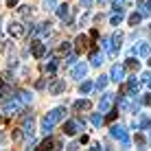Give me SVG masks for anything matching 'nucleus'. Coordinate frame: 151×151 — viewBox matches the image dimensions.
<instances>
[{
	"mask_svg": "<svg viewBox=\"0 0 151 151\" xmlns=\"http://www.w3.org/2000/svg\"><path fill=\"white\" fill-rule=\"evenodd\" d=\"M64 114H66L64 107H55V110H50L44 118H42V132H44L46 136H48V134L53 132V127L61 121V118H64Z\"/></svg>",
	"mask_w": 151,
	"mask_h": 151,
	"instance_id": "f257e3e1",
	"label": "nucleus"
},
{
	"mask_svg": "<svg viewBox=\"0 0 151 151\" xmlns=\"http://www.w3.org/2000/svg\"><path fill=\"white\" fill-rule=\"evenodd\" d=\"M110 134H112V138H116L118 142H123V145H125V147L129 145V134H127V129H125L123 125H112Z\"/></svg>",
	"mask_w": 151,
	"mask_h": 151,
	"instance_id": "f03ea898",
	"label": "nucleus"
},
{
	"mask_svg": "<svg viewBox=\"0 0 151 151\" xmlns=\"http://www.w3.org/2000/svg\"><path fill=\"white\" fill-rule=\"evenodd\" d=\"M24 103L20 101V99H7V101H2V112L4 114H18L22 110Z\"/></svg>",
	"mask_w": 151,
	"mask_h": 151,
	"instance_id": "7ed1b4c3",
	"label": "nucleus"
},
{
	"mask_svg": "<svg viewBox=\"0 0 151 151\" xmlns=\"http://www.w3.org/2000/svg\"><path fill=\"white\" fill-rule=\"evenodd\" d=\"M79 129H83V121H79V118H72V121H68L64 125V134L66 136H75Z\"/></svg>",
	"mask_w": 151,
	"mask_h": 151,
	"instance_id": "20e7f679",
	"label": "nucleus"
},
{
	"mask_svg": "<svg viewBox=\"0 0 151 151\" xmlns=\"http://www.w3.org/2000/svg\"><path fill=\"white\" fill-rule=\"evenodd\" d=\"M7 33L11 35V37L15 40H20V37H24V33H27V29H24V24H20V22H11L7 27Z\"/></svg>",
	"mask_w": 151,
	"mask_h": 151,
	"instance_id": "39448f33",
	"label": "nucleus"
},
{
	"mask_svg": "<svg viewBox=\"0 0 151 151\" xmlns=\"http://www.w3.org/2000/svg\"><path fill=\"white\" fill-rule=\"evenodd\" d=\"M88 48H94V46L90 44V40H88V35H79V37L75 40V50L77 53H86Z\"/></svg>",
	"mask_w": 151,
	"mask_h": 151,
	"instance_id": "423d86ee",
	"label": "nucleus"
},
{
	"mask_svg": "<svg viewBox=\"0 0 151 151\" xmlns=\"http://www.w3.org/2000/svg\"><path fill=\"white\" fill-rule=\"evenodd\" d=\"M114 94H110V92H107V94H103L101 96V101H99V112H110L112 110V103H114Z\"/></svg>",
	"mask_w": 151,
	"mask_h": 151,
	"instance_id": "0eeeda50",
	"label": "nucleus"
},
{
	"mask_svg": "<svg viewBox=\"0 0 151 151\" xmlns=\"http://www.w3.org/2000/svg\"><path fill=\"white\" fill-rule=\"evenodd\" d=\"M86 72H88V66L79 61V64H75V66H72L70 77H72V79H83V77H86Z\"/></svg>",
	"mask_w": 151,
	"mask_h": 151,
	"instance_id": "6e6552de",
	"label": "nucleus"
},
{
	"mask_svg": "<svg viewBox=\"0 0 151 151\" xmlns=\"http://www.w3.org/2000/svg\"><path fill=\"white\" fill-rule=\"evenodd\" d=\"M110 77H112V81L114 83H121L125 79V66H112V72H110Z\"/></svg>",
	"mask_w": 151,
	"mask_h": 151,
	"instance_id": "1a4fd4ad",
	"label": "nucleus"
},
{
	"mask_svg": "<svg viewBox=\"0 0 151 151\" xmlns=\"http://www.w3.org/2000/svg\"><path fill=\"white\" fill-rule=\"evenodd\" d=\"M31 53H33L35 59H42V57L46 55V44H42V42H33V44H31Z\"/></svg>",
	"mask_w": 151,
	"mask_h": 151,
	"instance_id": "9d476101",
	"label": "nucleus"
},
{
	"mask_svg": "<svg viewBox=\"0 0 151 151\" xmlns=\"http://www.w3.org/2000/svg\"><path fill=\"white\" fill-rule=\"evenodd\" d=\"M121 42H123V33H114L112 35V48H110L112 57H116V53L121 50Z\"/></svg>",
	"mask_w": 151,
	"mask_h": 151,
	"instance_id": "9b49d317",
	"label": "nucleus"
},
{
	"mask_svg": "<svg viewBox=\"0 0 151 151\" xmlns=\"http://www.w3.org/2000/svg\"><path fill=\"white\" fill-rule=\"evenodd\" d=\"M92 53H90V64L94 66V68H99V66L103 64V53L101 50H96V48H90Z\"/></svg>",
	"mask_w": 151,
	"mask_h": 151,
	"instance_id": "f8f14e48",
	"label": "nucleus"
},
{
	"mask_svg": "<svg viewBox=\"0 0 151 151\" xmlns=\"http://www.w3.org/2000/svg\"><path fill=\"white\" fill-rule=\"evenodd\" d=\"M33 33L37 35V37H48V35H50V24H48V22H42V24H37V29H35Z\"/></svg>",
	"mask_w": 151,
	"mask_h": 151,
	"instance_id": "ddd939ff",
	"label": "nucleus"
},
{
	"mask_svg": "<svg viewBox=\"0 0 151 151\" xmlns=\"http://www.w3.org/2000/svg\"><path fill=\"white\" fill-rule=\"evenodd\" d=\"M125 88H127V92H129V94H138V88H140V81L136 79V77H129V79H127V86H125Z\"/></svg>",
	"mask_w": 151,
	"mask_h": 151,
	"instance_id": "4468645a",
	"label": "nucleus"
},
{
	"mask_svg": "<svg viewBox=\"0 0 151 151\" xmlns=\"http://www.w3.org/2000/svg\"><path fill=\"white\" fill-rule=\"evenodd\" d=\"M24 136H27V138H33L35 136V121L31 116L24 121Z\"/></svg>",
	"mask_w": 151,
	"mask_h": 151,
	"instance_id": "2eb2a0df",
	"label": "nucleus"
},
{
	"mask_svg": "<svg viewBox=\"0 0 151 151\" xmlns=\"http://www.w3.org/2000/svg\"><path fill=\"white\" fill-rule=\"evenodd\" d=\"M75 110L77 112H90L92 110V101H88V99H79V101L75 103Z\"/></svg>",
	"mask_w": 151,
	"mask_h": 151,
	"instance_id": "dca6fc26",
	"label": "nucleus"
},
{
	"mask_svg": "<svg viewBox=\"0 0 151 151\" xmlns=\"http://www.w3.org/2000/svg\"><path fill=\"white\" fill-rule=\"evenodd\" d=\"M136 55H140V57H149V55H151V46L147 44V42H138Z\"/></svg>",
	"mask_w": 151,
	"mask_h": 151,
	"instance_id": "f3484780",
	"label": "nucleus"
},
{
	"mask_svg": "<svg viewBox=\"0 0 151 151\" xmlns=\"http://www.w3.org/2000/svg\"><path fill=\"white\" fill-rule=\"evenodd\" d=\"M55 11H57V18H59V20H68V15H70V7H68V4H57Z\"/></svg>",
	"mask_w": 151,
	"mask_h": 151,
	"instance_id": "a211bd4d",
	"label": "nucleus"
},
{
	"mask_svg": "<svg viewBox=\"0 0 151 151\" xmlns=\"http://www.w3.org/2000/svg\"><path fill=\"white\" fill-rule=\"evenodd\" d=\"M64 90H66V83H64V79H57V81L53 83V86L48 88V92H50V94H59V92H64Z\"/></svg>",
	"mask_w": 151,
	"mask_h": 151,
	"instance_id": "6ab92c4d",
	"label": "nucleus"
},
{
	"mask_svg": "<svg viewBox=\"0 0 151 151\" xmlns=\"http://www.w3.org/2000/svg\"><path fill=\"white\" fill-rule=\"evenodd\" d=\"M57 147H59V145H57L50 136H46V138L40 142V149H57Z\"/></svg>",
	"mask_w": 151,
	"mask_h": 151,
	"instance_id": "aec40b11",
	"label": "nucleus"
},
{
	"mask_svg": "<svg viewBox=\"0 0 151 151\" xmlns=\"http://www.w3.org/2000/svg\"><path fill=\"white\" fill-rule=\"evenodd\" d=\"M138 66H140V64L136 61V55H132L127 61H125V70H127V68H129V70H138Z\"/></svg>",
	"mask_w": 151,
	"mask_h": 151,
	"instance_id": "412c9836",
	"label": "nucleus"
},
{
	"mask_svg": "<svg viewBox=\"0 0 151 151\" xmlns=\"http://www.w3.org/2000/svg\"><path fill=\"white\" fill-rule=\"evenodd\" d=\"M127 20H129V27H138L140 20H142V13H132Z\"/></svg>",
	"mask_w": 151,
	"mask_h": 151,
	"instance_id": "4be33fe9",
	"label": "nucleus"
},
{
	"mask_svg": "<svg viewBox=\"0 0 151 151\" xmlns=\"http://www.w3.org/2000/svg\"><path fill=\"white\" fill-rule=\"evenodd\" d=\"M107 81H110V77H105V75H103V77H99L96 83H94V88H96V90H103V88L107 86Z\"/></svg>",
	"mask_w": 151,
	"mask_h": 151,
	"instance_id": "5701e85b",
	"label": "nucleus"
},
{
	"mask_svg": "<svg viewBox=\"0 0 151 151\" xmlns=\"http://www.w3.org/2000/svg\"><path fill=\"white\" fill-rule=\"evenodd\" d=\"M121 20H123V11H116L110 18V22H112V27H118V24H121Z\"/></svg>",
	"mask_w": 151,
	"mask_h": 151,
	"instance_id": "b1692460",
	"label": "nucleus"
},
{
	"mask_svg": "<svg viewBox=\"0 0 151 151\" xmlns=\"http://www.w3.org/2000/svg\"><path fill=\"white\" fill-rule=\"evenodd\" d=\"M18 99H20L22 103H31V99H33V94H31V92H27V90H22V92L18 94Z\"/></svg>",
	"mask_w": 151,
	"mask_h": 151,
	"instance_id": "393cba45",
	"label": "nucleus"
},
{
	"mask_svg": "<svg viewBox=\"0 0 151 151\" xmlns=\"http://www.w3.org/2000/svg\"><path fill=\"white\" fill-rule=\"evenodd\" d=\"M68 50H70V42H61V46L57 48V53H59V55H66Z\"/></svg>",
	"mask_w": 151,
	"mask_h": 151,
	"instance_id": "a878e982",
	"label": "nucleus"
},
{
	"mask_svg": "<svg viewBox=\"0 0 151 151\" xmlns=\"http://www.w3.org/2000/svg\"><path fill=\"white\" fill-rule=\"evenodd\" d=\"M92 88H94V86H92V81H83V83H81V94H88Z\"/></svg>",
	"mask_w": 151,
	"mask_h": 151,
	"instance_id": "bb28decb",
	"label": "nucleus"
},
{
	"mask_svg": "<svg viewBox=\"0 0 151 151\" xmlns=\"http://www.w3.org/2000/svg\"><path fill=\"white\" fill-rule=\"evenodd\" d=\"M134 127H145V129H149V127H151V121H149L147 116H142V118H140V123L134 125Z\"/></svg>",
	"mask_w": 151,
	"mask_h": 151,
	"instance_id": "cd10ccee",
	"label": "nucleus"
},
{
	"mask_svg": "<svg viewBox=\"0 0 151 151\" xmlns=\"http://www.w3.org/2000/svg\"><path fill=\"white\" fill-rule=\"evenodd\" d=\"M134 140H136V145H138V147H145V145H147V140H145L142 134H134Z\"/></svg>",
	"mask_w": 151,
	"mask_h": 151,
	"instance_id": "c85d7f7f",
	"label": "nucleus"
},
{
	"mask_svg": "<svg viewBox=\"0 0 151 151\" xmlns=\"http://www.w3.org/2000/svg\"><path fill=\"white\" fill-rule=\"evenodd\" d=\"M101 46H103V50H107V53H110V48H112V37H105Z\"/></svg>",
	"mask_w": 151,
	"mask_h": 151,
	"instance_id": "c756f323",
	"label": "nucleus"
},
{
	"mask_svg": "<svg viewBox=\"0 0 151 151\" xmlns=\"http://www.w3.org/2000/svg\"><path fill=\"white\" fill-rule=\"evenodd\" d=\"M92 125L101 127V125H103V116H99V114H94V116H92Z\"/></svg>",
	"mask_w": 151,
	"mask_h": 151,
	"instance_id": "7c9ffc66",
	"label": "nucleus"
},
{
	"mask_svg": "<svg viewBox=\"0 0 151 151\" xmlns=\"http://www.w3.org/2000/svg\"><path fill=\"white\" fill-rule=\"evenodd\" d=\"M116 116H118V110H110V114L105 116V121H107V123H112V121H114Z\"/></svg>",
	"mask_w": 151,
	"mask_h": 151,
	"instance_id": "2f4dec72",
	"label": "nucleus"
},
{
	"mask_svg": "<svg viewBox=\"0 0 151 151\" xmlns=\"http://www.w3.org/2000/svg\"><path fill=\"white\" fill-rule=\"evenodd\" d=\"M55 68H57V61L53 59V61H50L48 66H46V72H50V75H53V72H55Z\"/></svg>",
	"mask_w": 151,
	"mask_h": 151,
	"instance_id": "473e14b6",
	"label": "nucleus"
},
{
	"mask_svg": "<svg viewBox=\"0 0 151 151\" xmlns=\"http://www.w3.org/2000/svg\"><path fill=\"white\" fill-rule=\"evenodd\" d=\"M140 103H142V105H151V92H149V94H145L142 99H140Z\"/></svg>",
	"mask_w": 151,
	"mask_h": 151,
	"instance_id": "72a5a7b5",
	"label": "nucleus"
},
{
	"mask_svg": "<svg viewBox=\"0 0 151 151\" xmlns=\"http://www.w3.org/2000/svg\"><path fill=\"white\" fill-rule=\"evenodd\" d=\"M44 4L48 9H57V0H44Z\"/></svg>",
	"mask_w": 151,
	"mask_h": 151,
	"instance_id": "f704fd0d",
	"label": "nucleus"
},
{
	"mask_svg": "<svg viewBox=\"0 0 151 151\" xmlns=\"http://www.w3.org/2000/svg\"><path fill=\"white\" fill-rule=\"evenodd\" d=\"M140 81H142V83H149V81H151V72H142V77H140Z\"/></svg>",
	"mask_w": 151,
	"mask_h": 151,
	"instance_id": "c9c22d12",
	"label": "nucleus"
},
{
	"mask_svg": "<svg viewBox=\"0 0 151 151\" xmlns=\"http://www.w3.org/2000/svg\"><path fill=\"white\" fill-rule=\"evenodd\" d=\"M81 7L83 9H90L92 7V0H81Z\"/></svg>",
	"mask_w": 151,
	"mask_h": 151,
	"instance_id": "e433bc0d",
	"label": "nucleus"
},
{
	"mask_svg": "<svg viewBox=\"0 0 151 151\" xmlns=\"http://www.w3.org/2000/svg\"><path fill=\"white\" fill-rule=\"evenodd\" d=\"M20 132H22V129H13V140H20V138H22V134H20Z\"/></svg>",
	"mask_w": 151,
	"mask_h": 151,
	"instance_id": "4c0bfd02",
	"label": "nucleus"
},
{
	"mask_svg": "<svg viewBox=\"0 0 151 151\" xmlns=\"http://www.w3.org/2000/svg\"><path fill=\"white\" fill-rule=\"evenodd\" d=\"M66 64H68V66L75 64V55H68V57H66Z\"/></svg>",
	"mask_w": 151,
	"mask_h": 151,
	"instance_id": "58836bf2",
	"label": "nucleus"
},
{
	"mask_svg": "<svg viewBox=\"0 0 151 151\" xmlns=\"http://www.w3.org/2000/svg\"><path fill=\"white\" fill-rule=\"evenodd\" d=\"M15 4H18V0H7V7H9V9H13Z\"/></svg>",
	"mask_w": 151,
	"mask_h": 151,
	"instance_id": "ea45409f",
	"label": "nucleus"
},
{
	"mask_svg": "<svg viewBox=\"0 0 151 151\" xmlns=\"http://www.w3.org/2000/svg\"><path fill=\"white\" fill-rule=\"evenodd\" d=\"M96 35H99V31L92 29V31H90V40H96Z\"/></svg>",
	"mask_w": 151,
	"mask_h": 151,
	"instance_id": "a19ab883",
	"label": "nucleus"
},
{
	"mask_svg": "<svg viewBox=\"0 0 151 151\" xmlns=\"http://www.w3.org/2000/svg\"><path fill=\"white\" fill-rule=\"evenodd\" d=\"M147 64H149V66H151V55H149V61H147Z\"/></svg>",
	"mask_w": 151,
	"mask_h": 151,
	"instance_id": "79ce46f5",
	"label": "nucleus"
},
{
	"mask_svg": "<svg viewBox=\"0 0 151 151\" xmlns=\"http://www.w3.org/2000/svg\"><path fill=\"white\" fill-rule=\"evenodd\" d=\"M149 140H151V127H149Z\"/></svg>",
	"mask_w": 151,
	"mask_h": 151,
	"instance_id": "37998d69",
	"label": "nucleus"
},
{
	"mask_svg": "<svg viewBox=\"0 0 151 151\" xmlns=\"http://www.w3.org/2000/svg\"><path fill=\"white\" fill-rule=\"evenodd\" d=\"M147 86H149V90H151V81H149V83H147Z\"/></svg>",
	"mask_w": 151,
	"mask_h": 151,
	"instance_id": "c03bdc74",
	"label": "nucleus"
},
{
	"mask_svg": "<svg viewBox=\"0 0 151 151\" xmlns=\"http://www.w3.org/2000/svg\"><path fill=\"white\" fill-rule=\"evenodd\" d=\"M0 96H2V92H0Z\"/></svg>",
	"mask_w": 151,
	"mask_h": 151,
	"instance_id": "a18cd8bd",
	"label": "nucleus"
}]
</instances>
